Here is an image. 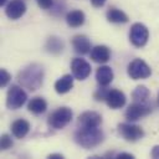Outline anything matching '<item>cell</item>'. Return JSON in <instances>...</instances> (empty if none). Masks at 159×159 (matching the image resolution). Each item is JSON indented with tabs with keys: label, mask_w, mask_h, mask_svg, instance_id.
<instances>
[{
	"label": "cell",
	"mask_w": 159,
	"mask_h": 159,
	"mask_svg": "<svg viewBox=\"0 0 159 159\" xmlns=\"http://www.w3.org/2000/svg\"><path fill=\"white\" fill-rule=\"evenodd\" d=\"M150 112H152V107L149 104H147V102H134L133 104H130L127 108L124 116H125L127 120L134 122V120H138V119L148 116Z\"/></svg>",
	"instance_id": "obj_8"
},
{
	"label": "cell",
	"mask_w": 159,
	"mask_h": 159,
	"mask_svg": "<svg viewBox=\"0 0 159 159\" xmlns=\"http://www.w3.org/2000/svg\"><path fill=\"white\" fill-rule=\"evenodd\" d=\"M106 16H107V20L109 22H113V24H125V22H128L127 14L123 12L122 10H119V9H116V7H109Z\"/></svg>",
	"instance_id": "obj_20"
},
{
	"label": "cell",
	"mask_w": 159,
	"mask_h": 159,
	"mask_svg": "<svg viewBox=\"0 0 159 159\" xmlns=\"http://www.w3.org/2000/svg\"><path fill=\"white\" fill-rule=\"evenodd\" d=\"M150 155H152V158H154V159H159V145L153 147V149H152V152H150Z\"/></svg>",
	"instance_id": "obj_27"
},
{
	"label": "cell",
	"mask_w": 159,
	"mask_h": 159,
	"mask_svg": "<svg viewBox=\"0 0 159 159\" xmlns=\"http://www.w3.org/2000/svg\"><path fill=\"white\" fill-rule=\"evenodd\" d=\"M10 80H11L10 73L5 68H1V71H0V86L1 87H6L7 83L10 82Z\"/></svg>",
	"instance_id": "obj_24"
},
{
	"label": "cell",
	"mask_w": 159,
	"mask_h": 159,
	"mask_svg": "<svg viewBox=\"0 0 159 159\" xmlns=\"http://www.w3.org/2000/svg\"><path fill=\"white\" fill-rule=\"evenodd\" d=\"M43 76H45L43 67L39 63H31L19 72L17 81L22 87L34 92L42 86Z\"/></svg>",
	"instance_id": "obj_1"
},
{
	"label": "cell",
	"mask_w": 159,
	"mask_h": 159,
	"mask_svg": "<svg viewBox=\"0 0 159 159\" xmlns=\"http://www.w3.org/2000/svg\"><path fill=\"white\" fill-rule=\"evenodd\" d=\"M72 117H73V113H72L71 108L60 107L48 116L47 123L53 129H62L72 120Z\"/></svg>",
	"instance_id": "obj_3"
},
{
	"label": "cell",
	"mask_w": 159,
	"mask_h": 159,
	"mask_svg": "<svg viewBox=\"0 0 159 159\" xmlns=\"http://www.w3.org/2000/svg\"><path fill=\"white\" fill-rule=\"evenodd\" d=\"M63 47H65L63 41L57 36L48 37V40L46 41V45H45L46 51L51 55H60L63 51Z\"/></svg>",
	"instance_id": "obj_19"
},
{
	"label": "cell",
	"mask_w": 159,
	"mask_h": 159,
	"mask_svg": "<svg viewBox=\"0 0 159 159\" xmlns=\"http://www.w3.org/2000/svg\"><path fill=\"white\" fill-rule=\"evenodd\" d=\"M149 39V31L147 26L142 22H135L132 25L129 31V40L133 46L135 47H143Z\"/></svg>",
	"instance_id": "obj_5"
},
{
	"label": "cell",
	"mask_w": 159,
	"mask_h": 159,
	"mask_svg": "<svg viewBox=\"0 0 159 159\" xmlns=\"http://www.w3.org/2000/svg\"><path fill=\"white\" fill-rule=\"evenodd\" d=\"M158 104H159V93H158Z\"/></svg>",
	"instance_id": "obj_32"
},
{
	"label": "cell",
	"mask_w": 159,
	"mask_h": 159,
	"mask_svg": "<svg viewBox=\"0 0 159 159\" xmlns=\"http://www.w3.org/2000/svg\"><path fill=\"white\" fill-rule=\"evenodd\" d=\"M6 1H7V0H0V5H1V6H4V5L6 4Z\"/></svg>",
	"instance_id": "obj_31"
},
{
	"label": "cell",
	"mask_w": 159,
	"mask_h": 159,
	"mask_svg": "<svg viewBox=\"0 0 159 159\" xmlns=\"http://www.w3.org/2000/svg\"><path fill=\"white\" fill-rule=\"evenodd\" d=\"M48 158H50V159H62L63 155H62V154H50Z\"/></svg>",
	"instance_id": "obj_30"
},
{
	"label": "cell",
	"mask_w": 159,
	"mask_h": 159,
	"mask_svg": "<svg viewBox=\"0 0 159 159\" xmlns=\"http://www.w3.org/2000/svg\"><path fill=\"white\" fill-rule=\"evenodd\" d=\"M150 96L149 89L145 86H138L132 93V98L134 102H147Z\"/></svg>",
	"instance_id": "obj_22"
},
{
	"label": "cell",
	"mask_w": 159,
	"mask_h": 159,
	"mask_svg": "<svg viewBox=\"0 0 159 159\" xmlns=\"http://www.w3.org/2000/svg\"><path fill=\"white\" fill-rule=\"evenodd\" d=\"M118 133L127 142H137L144 137V130L142 129V127L132 123L118 124Z\"/></svg>",
	"instance_id": "obj_7"
},
{
	"label": "cell",
	"mask_w": 159,
	"mask_h": 159,
	"mask_svg": "<svg viewBox=\"0 0 159 159\" xmlns=\"http://www.w3.org/2000/svg\"><path fill=\"white\" fill-rule=\"evenodd\" d=\"M116 158H118V159H133L134 157L129 153H119L116 155Z\"/></svg>",
	"instance_id": "obj_28"
},
{
	"label": "cell",
	"mask_w": 159,
	"mask_h": 159,
	"mask_svg": "<svg viewBox=\"0 0 159 159\" xmlns=\"http://www.w3.org/2000/svg\"><path fill=\"white\" fill-rule=\"evenodd\" d=\"M73 75H63L61 78H58L55 82V91L58 94H65L70 92L73 87Z\"/></svg>",
	"instance_id": "obj_16"
},
{
	"label": "cell",
	"mask_w": 159,
	"mask_h": 159,
	"mask_svg": "<svg viewBox=\"0 0 159 159\" xmlns=\"http://www.w3.org/2000/svg\"><path fill=\"white\" fill-rule=\"evenodd\" d=\"M71 70H72V75L75 76L76 80H80V81H83L86 80L89 75H91V65L84 60V58H81V57H77V58H73L72 62H71Z\"/></svg>",
	"instance_id": "obj_9"
},
{
	"label": "cell",
	"mask_w": 159,
	"mask_h": 159,
	"mask_svg": "<svg viewBox=\"0 0 159 159\" xmlns=\"http://www.w3.org/2000/svg\"><path fill=\"white\" fill-rule=\"evenodd\" d=\"M21 87L22 86L17 84H11L9 87L6 93V107L9 109H19L25 104L27 94Z\"/></svg>",
	"instance_id": "obj_4"
},
{
	"label": "cell",
	"mask_w": 159,
	"mask_h": 159,
	"mask_svg": "<svg viewBox=\"0 0 159 159\" xmlns=\"http://www.w3.org/2000/svg\"><path fill=\"white\" fill-rule=\"evenodd\" d=\"M104 101L107 102V104H108L109 108L118 109V108H122L125 104L127 98H125V94L122 91L113 88V89H108Z\"/></svg>",
	"instance_id": "obj_12"
},
{
	"label": "cell",
	"mask_w": 159,
	"mask_h": 159,
	"mask_svg": "<svg viewBox=\"0 0 159 159\" xmlns=\"http://www.w3.org/2000/svg\"><path fill=\"white\" fill-rule=\"evenodd\" d=\"M36 2L43 10H47V9L52 7V5H53V0H36Z\"/></svg>",
	"instance_id": "obj_26"
},
{
	"label": "cell",
	"mask_w": 159,
	"mask_h": 159,
	"mask_svg": "<svg viewBox=\"0 0 159 159\" xmlns=\"http://www.w3.org/2000/svg\"><path fill=\"white\" fill-rule=\"evenodd\" d=\"M84 12L81 10H72L66 15V22L70 27H80L84 24Z\"/></svg>",
	"instance_id": "obj_18"
},
{
	"label": "cell",
	"mask_w": 159,
	"mask_h": 159,
	"mask_svg": "<svg viewBox=\"0 0 159 159\" xmlns=\"http://www.w3.org/2000/svg\"><path fill=\"white\" fill-rule=\"evenodd\" d=\"M12 147V139L9 134H2L0 139V148L1 150H7L9 148Z\"/></svg>",
	"instance_id": "obj_23"
},
{
	"label": "cell",
	"mask_w": 159,
	"mask_h": 159,
	"mask_svg": "<svg viewBox=\"0 0 159 159\" xmlns=\"http://www.w3.org/2000/svg\"><path fill=\"white\" fill-rule=\"evenodd\" d=\"M72 47L76 53L78 55H86L91 51V42L87 36L84 35H76L72 39Z\"/></svg>",
	"instance_id": "obj_13"
},
{
	"label": "cell",
	"mask_w": 159,
	"mask_h": 159,
	"mask_svg": "<svg viewBox=\"0 0 159 159\" xmlns=\"http://www.w3.org/2000/svg\"><path fill=\"white\" fill-rule=\"evenodd\" d=\"M102 123V117L94 111H86L78 117V125L83 128H96Z\"/></svg>",
	"instance_id": "obj_10"
},
{
	"label": "cell",
	"mask_w": 159,
	"mask_h": 159,
	"mask_svg": "<svg viewBox=\"0 0 159 159\" xmlns=\"http://www.w3.org/2000/svg\"><path fill=\"white\" fill-rule=\"evenodd\" d=\"M25 12H26V5L24 0H11L7 2L5 7V14L11 20L20 19Z\"/></svg>",
	"instance_id": "obj_11"
},
{
	"label": "cell",
	"mask_w": 159,
	"mask_h": 159,
	"mask_svg": "<svg viewBox=\"0 0 159 159\" xmlns=\"http://www.w3.org/2000/svg\"><path fill=\"white\" fill-rule=\"evenodd\" d=\"M107 0H91V4L94 6V7H102L104 4H106Z\"/></svg>",
	"instance_id": "obj_29"
},
{
	"label": "cell",
	"mask_w": 159,
	"mask_h": 159,
	"mask_svg": "<svg viewBox=\"0 0 159 159\" xmlns=\"http://www.w3.org/2000/svg\"><path fill=\"white\" fill-rule=\"evenodd\" d=\"M103 138H104V134L98 127H96V128L80 127L75 132V135H73L75 142L84 149H92V148L97 147L98 144H101L103 142Z\"/></svg>",
	"instance_id": "obj_2"
},
{
	"label": "cell",
	"mask_w": 159,
	"mask_h": 159,
	"mask_svg": "<svg viewBox=\"0 0 159 159\" xmlns=\"http://www.w3.org/2000/svg\"><path fill=\"white\" fill-rule=\"evenodd\" d=\"M128 75L132 80H144L152 75V70L143 60L135 58L128 65Z\"/></svg>",
	"instance_id": "obj_6"
},
{
	"label": "cell",
	"mask_w": 159,
	"mask_h": 159,
	"mask_svg": "<svg viewBox=\"0 0 159 159\" xmlns=\"http://www.w3.org/2000/svg\"><path fill=\"white\" fill-rule=\"evenodd\" d=\"M27 109L34 114H42L47 109V102L42 97H35L29 102Z\"/></svg>",
	"instance_id": "obj_21"
},
{
	"label": "cell",
	"mask_w": 159,
	"mask_h": 159,
	"mask_svg": "<svg viewBox=\"0 0 159 159\" xmlns=\"http://www.w3.org/2000/svg\"><path fill=\"white\" fill-rule=\"evenodd\" d=\"M113 71L109 66H101L96 71V80L99 86H108L113 81Z\"/></svg>",
	"instance_id": "obj_17"
},
{
	"label": "cell",
	"mask_w": 159,
	"mask_h": 159,
	"mask_svg": "<svg viewBox=\"0 0 159 159\" xmlns=\"http://www.w3.org/2000/svg\"><path fill=\"white\" fill-rule=\"evenodd\" d=\"M91 58L97 63H106L111 58V51L104 45H97L91 50Z\"/></svg>",
	"instance_id": "obj_14"
},
{
	"label": "cell",
	"mask_w": 159,
	"mask_h": 159,
	"mask_svg": "<svg viewBox=\"0 0 159 159\" xmlns=\"http://www.w3.org/2000/svg\"><path fill=\"white\" fill-rule=\"evenodd\" d=\"M102 88H98L96 92H94V98L97 101H104L106 99V96H107V92L108 89L106 88L107 86H101Z\"/></svg>",
	"instance_id": "obj_25"
},
{
	"label": "cell",
	"mask_w": 159,
	"mask_h": 159,
	"mask_svg": "<svg viewBox=\"0 0 159 159\" xmlns=\"http://www.w3.org/2000/svg\"><path fill=\"white\" fill-rule=\"evenodd\" d=\"M29 130H30V123L26 119L20 118V119L14 120L11 124V133L15 138H19V139L25 138Z\"/></svg>",
	"instance_id": "obj_15"
}]
</instances>
